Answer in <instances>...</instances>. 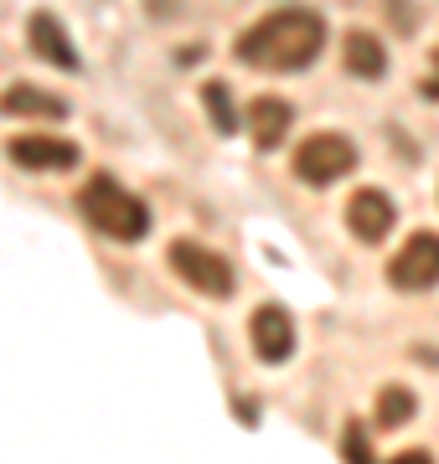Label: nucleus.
<instances>
[{
    "label": "nucleus",
    "mask_w": 439,
    "mask_h": 464,
    "mask_svg": "<svg viewBox=\"0 0 439 464\" xmlns=\"http://www.w3.org/2000/svg\"><path fill=\"white\" fill-rule=\"evenodd\" d=\"M326 52V16L310 5H279L238 32L233 57L254 72H305Z\"/></svg>",
    "instance_id": "nucleus-1"
},
{
    "label": "nucleus",
    "mask_w": 439,
    "mask_h": 464,
    "mask_svg": "<svg viewBox=\"0 0 439 464\" xmlns=\"http://www.w3.org/2000/svg\"><path fill=\"white\" fill-rule=\"evenodd\" d=\"M78 212L93 232L103 237H114V243H140L145 232H151V212H145V201L135 191H124V186L109 176V170H93L88 186L78 191Z\"/></svg>",
    "instance_id": "nucleus-2"
},
{
    "label": "nucleus",
    "mask_w": 439,
    "mask_h": 464,
    "mask_svg": "<svg viewBox=\"0 0 439 464\" xmlns=\"http://www.w3.org/2000/svg\"><path fill=\"white\" fill-rule=\"evenodd\" d=\"M289 170H295L305 186H337L341 176H352L356 170V145L346 140V134H337V130H321V134H310V140L295 145Z\"/></svg>",
    "instance_id": "nucleus-3"
},
{
    "label": "nucleus",
    "mask_w": 439,
    "mask_h": 464,
    "mask_svg": "<svg viewBox=\"0 0 439 464\" xmlns=\"http://www.w3.org/2000/svg\"><path fill=\"white\" fill-rule=\"evenodd\" d=\"M171 258V274L186 284V289H197L207 299H228L233 295V264L222 258V253L202 248V243H191V237H176L166 248Z\"/></svg>",
    "instance_id": "nucleus-4"
},
{
    "label": "nucleus",
    "mask_w": 439,
    "mask_h": 464,
    "mask_svg": "<svg viewBox=\"0 0 439 464\" xmlns=\"http://www.w3.org/2000/svg\"><path fill=\"white\" fill-rule=\"evenodd\" d=\"M388 284L404 295H424L439 284V237L434 232H414L404 248L388 258Z\"/></svg>",
    "instance_id": "nucleus-5"
},
{
    "label": "nucleus",
    "mask_w": 439,
    "mask_h": 464,
    "mask_svg": "<svg viewBox=\"0 0 439 464\" xmlns=\"http://www.w3.org/2000/svg\"><path fill=\"white\" fill-rule=\"evenodd\" d=\"M249 346L264 366H279L295 356V320H289L285 304H259L254 320H249Z\"/></svg>",
    "instance_id": "nucleus-6"
},
{
    "label": "nucleus",
    "mask_w": 439,
    "mask_h": 464,
    "mask_svg": "<svg viewBox=\"0 0 439 464\" xmlns=\"http://www.w3.org/2000/svg\"><path fill=\"white\" fill-rule=\"evenodd\" d=\"M393 222H398V207H393V197L377 191V186H362V191L346 201V227H352V237L367 243V248H377V243L388 237Z\"/></svg>",
    "instance_id": "nucleus-7"
},
{
    "label": "nucleus",
    "mask_w": 439,
    "mask_h": 464,
    "mask_svg": "<svg viewBox=\"0 0 439 464\" xmlns=\"http://www.w3.org/2000/svg\"><path fill=\"white\" fill-rule=\"evenodd\" d=\"M5 155L21 170H73L83 160V150L73 145V140H57V134H16L5 145Z\"/></svg>",
    "instance_id": "nucleus-8"
},
{
    "label": "nucleus",
    "mask_w": 439,
    "mask_h": 464,
    "mask_svg": "<svg viewBox=\"0 0 439 464\" xmlns=\"http://www.w3.org/2000/svg\"><path fill=\"white\" fill-rule=\"evenodd\" d=\"M26 42H32V52L42 57V63H52L57 72H83V57H78V47H73L68 26L52 16V11H32V21H26Z\"/></svg>",
    "instance_id": "nucleus-9"
},
{
    "label": "nucleus",
    "mask_w": 439,
    "mask_h": 464,
    "mask_svg": "<svg viewBox=\"0 0 439 464\" xmlns=\"http://www.w3.org/2000/svg\"><path fill=\"white\" fill-rule=\"evenodd\" d=\"M249 134H254V145L259 150H279L285 145V134H289V124H295V109H289L285 99H269V93H264V99H254L249 103Z\"/></svg>",
    "instance_id": "nucleus-10"
},
{
    "label": "nucleus",
    "mask_w": 439,
    "mask_h": 464,
    "mask_svg": "<svg viewBox=\"0 0 439 464\" xmlns=\"http://www.w3.org/2000/svg\"><path fill=\"white\" fill-rule=\"evenodd\" d=\"M0 114L11 119H68V99H57L36 83H11L0 93Z\"/></svg>",
    "instance_id": "nucleus-11"
},
{
    "label": "nucleus",
    "mask_w": 439,
    "mask_h": 464,
    "mask_svg": "<svg viewBox=\"0 0 439 464\" xmlns=\"http://www.w3.org/2000/svg\"><path fill=\"white\" fill-rule=\"evenodd\" d=\"M341 67H346L352 78L377 83V78L388 72V47H383L372 32H346V42H341Z\"/></svg>",
    "instance_id": "nucleus-12"
},
{
    "label": "nucleus",
    "mask_w": 439,
    "mask_h": 464,
    "mask_svg": "<svg viewBox=\"0 0 439 464\" xmlns=\"http://www.w3.org/2000/svg\"><path fill=\"white\" fill-rule=\"evenodd\" d=\"M202 109L212 114V130H218V134H238V109H233V93H228L222 78L202 83Z\"/></svg>",
    "instance_id": "nucleus-13"
},
{
    "label": "nucleus",
    "mask_w": 439,
    "mask_h": 464,
    "mask_svg": "<svg viewBox=\"0 0 439 464\" xmlns=\"http://www.w3.org/2000/svg\"><path fill=\"white\" fill-rule=\"evenodd\" d=\"M414 413H419V398L408 387H383V398H377V429H398Z\"/></svg>",
    "instance_id": "nucleus-14"
},
{
    "label": "nucleus",
    "mask_w": 439,
    "mask_h": 464,
    "mask_svg": "<svg viewBox=\"0 0 439 464\" xmlns=\"http://www.w3.org/2000/svg\"><path fill=\"white\" fill-rule=\"evenodd\" d=\"M341 459H372V439L362 423H346V433H341Z\"/></svg>",
    "instance_id": "nucleus-15"
},
{
    "label": "nucleus",
    "mask_w": 439,
    "mask_h": 464,
    "mask_svg": "<svg viewBox=\"0 0 439 464\" xmlns=\"http://www.w3.org/2000/svg\"><path fill=\"white\" fill-rule=\"evenodd\" d=\"M419 93L429 103H439V47H434V57H429V72L419 78Z\"/></svg>",
    "instance_id": "nucleus-16"
}]
</instances>
